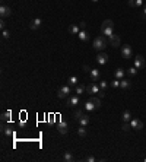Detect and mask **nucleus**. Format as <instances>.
Returning <instances> with one entry per match:
<instances>
[{
    "label": "nucleus",
    "instance_id": "1",
    "mask_svg": "<svg viewBox=\"0 0 146 162\" xmlns=\"http://www.w3.org/2000/svg\"><path fill=\"white\" fill-rule=\"evenodd\" d=\"M100 107H101V98H98V96H91V99H88L83 104V110L86 111H95Z\"/></svg>",
    "mask_w": 146,
    "mask_h": 162
},
{
    "label": "nucleus",
    "instance_id": "2",
    "mask_svg": "<svg viewBox=\"0 0 146 162\" xmlns=\"http://www.w3.org/2000/svg\"><path fill=\"white\" fill-rule=\"evenodd\" d=\"M101 32H102V35H105V37L110 38L112 34H114V22L110 21V19L104 21L102 25H101Z\"/></svg>",
    "mask_w": 146,
    "mask_h": 162
},
{
    "label": "nucleus",
    "instance_id": "3",
    "mask_svg": "<svg viewBox=\"0 0 146 162\" xmlns=\"http://www.w3.org/2000/svg\"><path fill=\"white\" fill-rule=\"evenodd\" d=\"M94 48L96 51H104V48L107 47V40L104 38V37H96L95 40H94Z\"/></svg>",
    "mask_w": 146,
    "mask_h": 162
},
{
    "label": "nucleus",
    "instance_id": "4",
    "mask_svg": "<svg viewBox=\"0 0 146 162\" xmlns=\"http://www.w3.org/2000/svg\"><path fill=\"white\" fill-rule=\"evenodd\" d=\"M85 92L89 93L91 96H94V95H98L101 92V88H100V85H96V83H89L86 86V91Z\"/></svg>",
    "mask_w": 146,
    "mask_h": 162
},
{
    "label": "nucleus",
    "instance_id": "5",
    "mask_svg": "<svg viewBox=\"0 0 146 162\" xmlns=\"http://www.w3.org/2000/svg\"><path fill=\"white\" fill-rule=\"evenodd\" d=\"M145 66H146V61H145V57L143 56H136V58H135V67L137 69V70H140V69H145Z\"/></svg>",
    "mask_w": 146,
    "mask_h": 162
},
{
    "label": "nucleus",
    "instance_id": "6",
    "mask_svg": "<svg viewBox=\"0 0 146 162\" xmlns=\"http://www.w3.org/2000/svg\"><path fill=\"white\" fill-rule=\"evenodd\" d=\"M121 56H123V58H126V60L130 58V57H132V47L127 45V44L123 45V47H121Z\"/></svg>",
    "mask_w": 146,
    "mask_h": 162
},
{
    "label": "nucleus",
    "instance_id": "7",
    "mask_svg": "<svg viewBox=\"0 0 146 162\" xmlns=\"http://www.w3.org/2000/svg\"><path fill=\"white\" fill-rule=\"evenodd\" d=\"M70 86L69 85H64L63 88H60V91H59V93H57V96L59 98H66V96H69V93H70Z\"/></svg>",
    "mask_w": 146,
    "mask_h": 162
},
{
    "label": "nucleus",
    "instance_id": "8",
    "mask_svg": "<svg viewBox=\"0 0 146 162\" xmlns=\"http://www.w3.org/2000/svg\"><path fill=\"white\" fill-rule=\"evenodd\" d=\"M96 61H98V64H107L108 63V54L104 53V51H100V54L96 56Z\"/></svg>",
    "mask_w": 146,
    "mask_h": 162
},
{
    "label": "nucleus",
    "instance_id": "9",
    "mask_svg": "<svg viewBox=\"0 0 146 162\" xmlns=\"http://www.w3.org/2000/svg\"><path fill=\"white\" fill-rule=\"evenodd\" d=\"M57 130H59V133H61V134H66V133L69 132V126H67V123L60 121V123L57 124Z\"/></svg>",
    "mask_w": 146,
    "mask_h": 162
},
{
    "label": "nucleus",
    "instance_id": "10",
    "mask_svg": "<svg viewBox=\"0 0 146 162\" xmlns=\"http://www.w3.org/2000/svg\"><path fill=\"white\" fill-rule=\"evenodd\" d=\"M10 15H12V10H10L9 6H5V5L0 6V16H2V18H7Z\"/></svg>",
    "mask_w": 146,
    "mask_h": 162
},
{
    "label": "nucleus",
    "instance_id": "11",
    "mask_svg": "<svg viewBox=\"0 0 146 162\" xmlns=\"http://www.w3.org/2000/svg\"><path fill=\"white\" fill-rule=\"evenodd\" d=\"M130 126H132V128H136V130H142L143 128V123L139 118H132L130 120Z\"/></svg>",
    "mask_w": 146,
    "mask_h": 162
},
{
    "label": "nucleus",
    "instance_id": "12",
    "mask_svg": "<svg viewBox=\"0 0 146 162\" xmlns=\"http://www.w3.org/2000/svg\"><path fill=\"white\" fill-rule=\"evenodd\" d=\"M89 75H91V79L94 80V82H100V77H101V73H100V70H98V69H91Z\"/></svg>",
    "mask_w": 146,
    "mask_h": 162
},
{
    "label": "nucleus",
    "instance_id": "13",
    "mask_svg": "<svg viewBox=\"0 0 146 162\" xmlns=\"http://www.w3.org/2000/svg\"><path fill=\"white\" fill-rule=\"evenodd\" d=\"M67 105H70V107L79 105V95H72L69 98V101H67Z\"/></svg>",
    "mask_w": 146,
    "mask_h": 162
},
{
    "label": "nucleus",
    "instance_id": "14",
    "mask_svg": "<svg viewBox=\"0 0 146 162\" xmlns=\"http://www.w3.org/2000/svg\"><path fill=\"white\" fill-rule=\"evenodd\" d=\"M77 37H79V40L80 41H83V42H86V41H89V34L85 31V29H80V32L77 34Z\"/></svg>",
    "mask_w": 146,
    "mask_h": 162
},
{
    "label": "nucleus",
    "instance_id": "15",
    "mask_svg": "<svg viewBox=\"0 0 146 162\" xmlns=\"http://www.w3.org/2000/svg\"><path fill=\"white\" fill-rule=\"evenodd\" d=\"M110 44H111L112 47H120V37L112 34V35L110 37Z\"/></svg>",
    "mask_w": 146,
    "mask_h": 162
},
{
    "label": "nucleus",
    "instance_id": "16",
    "mask_svg": "<svg viewBox=\"0 0 146 162\" xmlns=\"http://www.w3.org/2000/svg\"><path fill=\"white\" fill-rule=\"evenodd\" d=\"M132 86V80H129V79H121L120 80V89H129Z\"/></svg>",
    "mask_w": 146,
    "mask_h": 162
},
{
    "label": "nucleus",
    "instance_id": "17",
    "mask_svg": "<svg viewBox=\"0 0 146 162\" xmlns=\"http://www.w3.org/2000/svg\"><path fill=\"white\" fill-rule=\"evenodd\" d=\"M41 24H42V21H41L40 18H35L34 21H32V22H31V25H29V28H31V29H34V31H35V29H38V28L41 26Z\"/></svg>",
    "mask_w": 146,
    "mask_h": 162
},
{
    "label": "nucleus",
    "instance_id": "18",
    "mask_svg": "<svg viewBox=\"0 0 146 162\" xmlns=\"http://www.w3.org/2000/svg\"><path fill=\"white\" fill-rule=\"evenodd\" d=\"M127 3L130 7H140L143 5V0H129Z\"/></svg>",
    "mask_w": 146,
    "mask_h": 162
},
{
    "label": "nucleus",
    "instance_id": "19",
    "mask_svg": "<svg viewBox=\"0 0 146 162\" xmlns=\"http://www.w3.org/2000/svg\"><path fill=\"white\" fill-rule=\"evenodd\" d=\"M77 121H79V124H80V126H85V127H86V126L89 124V121H91V118H89L88 116H85V114H83V116H82V117H80V118H79Z\"/></svg>",
    "mask_w": 146,
    "mask_h": 162
},
{
    "label": "nucleus",
    "instance_id": "20",
    "mask_svg": "<svg viewBox=\"0 0 146 162\" xmlns=\"http://www.w3.org/2000/svg\"><path fill=\"white\" fill-rule=\"evenodd\" d=\"M130 120H132V112L129 111V110H126L123 112V121L124 123H130Z\"/></svg>",
    "mask_w": 146,
    "mask_h": 162
},
{
    "label": "nucleus",
    "instance_id": "21",
    "mask_svg": "<svg viewBox=\"0 0 146 162\" xmlns=\"http://www.w3.org/2000/svg\"><path fill=\"white\" fill-rule=\"evenodd\" d=\"M69 31H70V34L77 35L79 32H80V26H79V25H70V26H69Z\"/></svg>",
    "mask_w": 146,
    "mask_h": 162
},
{
    "label": "nucleus",
    "instance_id": "22",
    "mask_svg": "<svg viewBox=\"0 0 146 162\" xmlns=\"http://www.w3.org/2000/svg\"><path fill=\"white\" fill-rule=\"evenodd\" d=\"M124 75H126V70H124V69H117V70H116V73H114V77L121 80V79L124 77Z\"/></svg>",
    "mask_w": 146,
    "mask_h": 162
},
{
    "label": "nucleus",
    "instance_id": "23",
    "mask_svg": "<svg viewBox=\"0 0 146 162\" xmlns=\"http://www.w3.org/2000/svg\"><path fill=\"white\" fill-rule=\"evenodd\" d=\"M77 82H79L77 76H70V77H69V80H67V85H69V86H76V85H77Z\"/></svg>",
    "mask_w": 146,
    "mask_h": 162
},
{
    "label": "nucleus",
    "instance_id": "24",
    "mask_svg": "<svg viewBox=\"0 0 146 162\" xmlns=\"http://www.w3.org/2000/svg\"><path fill=\"white\" fill-rule=\"evenodd\" d=\"M2 132H3V134H5V136H7V137H13V134H15V133L10 130L9 127H5V126L2 127Z\"/></svg>",
    "mask_w": 146,
    "mask_h": 162
},
{
    "label": "nucleus",
    "instance_id": "25",
    "mask_svg": "<svg viewBox=\"0 0 146 162\" xmlns=\"http://www.w3.org/2000/svg\"><path fill=\"white\" fill-rule=\"evenodd\" d=\"M63 159L66 161V162H72V161H75V156L72 155V152H66L63 155Z\"/></svg>",
    "mask_w": 146,
    "mask_h": 162
},
{
    "label": "nucleus",
    "instance_id": "26",
    "mask_svg": "<svg viewBox=\"0 0 146 162\" xmlns=\"http://www.w3.org/2000/svg\"><path fill=\"white\" fill-rule=\"evenodd\" d=\"M75 91H76V93H77V95H82V93L86 91V86H83V85H76Z\"/></svg>",
    "mask_w": 146,
    "mask_h": 162
},
{
    "label": "nucleus",
    "instance_id": "27",
    "mask_svg": "<svg viewBox=\"0 0 146 162\" xmlns=\"http://www.w3.org/2000/svg\"><path fill=\"white\" fill-rule=\"evenodd\" d=\"M77 134H79L80 137H85V136H86V128H85V126H80V127L77 128Z\"/></svg>",
    "mask_w": 146,
    "mask_h": 162
},
{
    "label": "nucleus",
    "instance_id": "28",
    "mask_svg": "<svg viewBox=\"0 0 146 162\" xmlns=\"http://www.w3.org/2000/svg\"><path fill=\"white\" fill-rule=\"evenodd\" d=\"M10 116H12V112H10V111L3 112V114H2V121H3V123H5V121H9V120H10Z\"/></svg>",
    "mask_w": 146,
    "mask_h": 162
},
{
    "label": "nucleus",
    "instance_id": "29",
    "mask_svg": "<svg viewBox=\"0 0 146 162\" xmlns=\"http://www.w3.org/2000/svg\"><path fill=\"white\" fill-rule=\"evenodd\" d=\"M126 73H127L129 76H135V75L137 73V69L133 66V67H130V69H127V70H126Z\"/></svg>",
    "mask_w": 146,
    "mask_h": 162
},
{
    "label": "nucleus",
    "instance_id": "30",
    "mask_svg": "<svg viewBox=\"0 0 146 162\" xmlns=\"http://www.w3.org/2000/svg\"><path fill=\"white\" fill-rule=\"evenodd\" d=\"M82 110H83V108H79V110H77V111L75 112V118H76V120H79L80 117L83 116V111H82Z\"/></svg>",
    "mask_w": 146,
    "mask_h": 162
},
{
    "label": "nucleus",
    "instance_id": "31",
    "mask_svg": "<svg viewBox=\"0 0 146 162\" xmlns=\"http://www.w3.org/2000/svg\"><path fill=\"white\" fill-rule=\"evenodd\" d=\"M111 88H120V79H114V80H112V82H111Z\"/></svg>",
    "mask_w": 146,
    "mask_h": 162
},
{
    "label": "nucleus",
    "instance_id": "32",
    "mask_svg": "<svg viewBox=\"0 0 146 162\" xmlns=\"http://www.w3.org/2000/svg\"><path fill=\"white\" fill-rule=\"evenodd\" d=\"M121 128H123V132H129L132 128V126H130V123H123Z\"/></svg>",
    "mask_w": 146,
    "mask_h": 162
},
{
    "label": "nucleus",
    "instance_id": "33",
    "mask_svg": "<svg viewBox=\"0 0 146 162\" xmlns=\"http://www.w3.org/2000/svg\"><path fill=\"white\" fill-rule=\"evenodd\" d=\"M100 88H101V91H105L108 88V83L105 82V80H100Z\"/></svg>",
    "mask_w": 146,
    "mask_h": 162
},
{
    "label": "nucleus",
    "instance_id": "34",
    "mask_svg": "<svg viewBox=\"0 0 146 162\" xmlns=\"http://www.w3.org/2000/svg\"><path fill=\"white\" fill-rule=\"evenodd\" d=\"M2 37H3L5 40H7V38L10 37V34H9V31H6V29H3V34H2Z\"/></svg>",
    "mask_w": 146,
    "mask_h": 162
},
{
    "label": "nucleus",
    "instance_id": "35",
    "mask_svg": "<svg viewBox=\"0 0 146 162\" xmlns=\"http://www.w3.org/2000/svg\"><path fill=\"white\" fill-rule=\"evenodd\" d=\"M79 26H80V29H85V28H86V22H80Z\"/></svg>",
    "mask_w": 146,
    "mask_h": 162
},
{
    "label": "nucleus",
    "instance_id": "36",
    "mask_svg": "<svg viewBox=\"0 0 146 162\" xmlns=\"http://www.w3.org/2000/svg\"><path fill=\"white\" fill-rule=\"evenodd\" d=\"M86 161H88V162H95L96 159H95L94 156H88V158H86Z\"/></svg>",
    "mask_w": 146,
    "mask_h": 162
},
{
    "label": "nucleus",
    "instance_id": "37",
    "mask_svg": "<svg viewBox=\"0 0 146 162\" xmlns=\"http://www.w3.org/2000/svg\"><path fill=\"white\" fill-rule=\"evenodd\" d=\"M105 96V91H101L100 93H98V98H104Z\"/></svg>",
    "mask_w": 146,
    "mask_h": 162
},
{
    "label": "nucleus",
    "instance_id": "38",
    "mask_svg": "<svg viewBox=\"0 0 146 162\" xmlns=\"http://www.w3.org/2000/svg\"><path fill=\"white\" fill-rule=\"evenodd\" d=\"M83 70H85L86 73H89V72H91V69H89V66H86V64H85V66H83Z\"/></svg>",
    "mask_w": 146,
    "mask_h": 162
},
{
    "label": "nucleus",
    "instance_id": "39",
    "mask_svg": "<svg viewBox=\"0 0 146 162\" xmlns=\"http://www.w3.org/2000/svg\"><path fill=\"white\" fill-rule=\"evenodd\" d=\"M0 28H2V29H5V28H6V25H5V22H3V21L0 22Z\"/></svg>",
    "mask_w": 146,
    "mask_h": 162
},
{
    "label": "nucleus",
    "instance_id": "40",
    "mask_svg": "<svg viewBox=\"0 0 146 162\" xmlns=\"http://www.w3.org/2000/svg\"><path fill=\"white\" fill-rule=\"evenodd\" d=\"M142 13H143V16H145V18H146V6L143 7V12H142Z\"/></svg>",
    "mask_w": 146,
    "mask_h": 162
},
{
    "label": "nucleus",
    "instance_id": "41",
    "mask_svg": "<svg viewBox=\"0 0 146 162\" xmlns=\"http://www.w3.org/2000/svg\"><path fill=\"white\" fill-rule=\"evenodd\" d=\"M92 2H94V3H96V2H100V0H92Z\"/></svg>",
    "mask_w": 146,
    "mask_h": 162
},
{
    "label": "nucleus",
    "instance_id": "42",
    "mask_svg": "<svg viewBox=\"0 0 146 162\" xmlns=\"http://www.w3.org/2000/svg\"><path fill=\"white\" fill-rule=\"evenodd\" d=\"M145 161H146V158H145Z\"/></svg>",
    "mask_w": 146,
    "mask_h": 162
}]
</instances>
